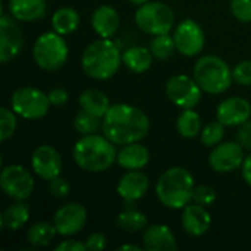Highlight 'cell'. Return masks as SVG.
<instances>
[{
  "instance_id": "cell-1",
  "label": "cell",
  "mask_w": 251,
  "mask_h": 251,
  "mask_svg": "<svg viewBox=\"0 0 251 251\" xmlns=\"http://www.w3.org/2000/svg\"><path fill=\"white\" fill-rule=\"evenodd\" d=\"M101 131L116 146L141 141L150 131L149 116L138 107L118 103L112 104L101 119Z\"/></svg>"
},
{
  "instance_id": "cell-2",
  "label": "cell",
  "mask_w": 251,
  "mask_h": 251,
  "mask_svg": "<svg viewBox=\"0 0 251 251\" xmlns=\"http://www.w3.org/2000/svg\"><path fill=\"white\" fill-rule=\"evenodd\" d=\"M115 146L106 135H82L74 146V160L85 172H104L118 160Z\"/></svg>"
},
{
  "instance_id": "cell-3",
  "label": "cell",
  "mask_w": 251,
  "mask_h": 251,
  "mask_svg": "<svg viewBox=\"0 0 251 251\" xmlns=\"http://www.w3.org/2000/svg\"><path fill=\"white\" fill-rule=\"evenodd\" d=\"M122 63V54L115 41L100 38L87 46L81 57V66L87 76L104 81L116 75Z\"/></svg>"
},
{
  "instance_id": "cell-4",
  "label": "cell",
  "mask_w": 251,
  "mask_h": 251,
  "mask_svg": "<svg viewBox=\"0 0 251 251\" xmlns=\"http://www.w3.org/2000/svg\"><path fill=\"white\" fill-rule=\"evenodd\" d=\"M194 176L182 166L169 168L156 182V196L159 201L168 209H184L193 201Z\"/></svg>"
},
{
  "instance_id": "cell-5",
  "label": "cell",
  "mask_w": 251,
  "mask_h": 251,
  "mask_svg": "<svg viewBox=\"0 0 251 251\" xmlns=\"http://www.w3.org/2000/svg\"><path fill=\"white\" fill-rule=\"evenodd\" d=\"M194 79L203 91L215 96L225 93L234 81L232 69L228 66V63L219 56L213 54L201 56L196 62Z\"/></svg>"
},
{
  "instance_id": "cell-6",
  "label": "cell",
  "mask_w": 251,
  "mask_h": 251,
  "mask_svg": "<svg viewBox=\"0 0 251 251\" xmlns=\"http://www.w3.org/2000/svg\"><path fill=\"white\" fill-rule=\"evenodd\" d=\"M68 54V43L63 35L56 31L41 34L35 40L32 47V57L37 66L47 72H54L60 69L66 63Z\"/></svg>"
},
{
  "instance_id": "cell-7",
  "label": "cell",
  "mask_w": 251,
  "mask_h": 251,
  "mask_svg": "<svg viewBox=\"0 0 251 251\" xmlns=\"http://www.w3.org/2000/svg\"><path fill=\"white\" fill-rule=\"evenodd\" d=\"M137 26L149 35L169 34L175 26L174 10L162 1H146L135 12Z\"/></svg>"
},
{
  "instance_id": "cell-8",
  "label": "cell",
  "mask_w": 251,
  "mask_h": 251,
  "mask_svg": "<svg viewBox=\"0 0 251 251\" xmlns=\"http://www.w3.org/2000/svg\"><path fill=\"white\" fill-rule=\"evenodd\" d=\"M50 104L51 103L49 94L35 87L18 88L10 97L12 110L26 121H37L44 118L49 113Z\"/></svg>"
},
{
  "instance_id": "cell-9",
  "label": "cell",
  "mask_w": 251,
  "mask_h": 251,
  "mask_svg": "<svg viewBox=\"0 0 251 251\" xmlns=\"http://www.w3.org/2000/svg\"><path fill=\"white\" fill-rule=\"evenodd\" d=\"M0 187L9 199L15 201H25L34 193L35 181L24 166L9 165L4 166L0 174Z\"/></svg>"
},
{
  "instance_id": "cell-10",
  "label": "cell",
  "mask_w": 251,
  "mask_h": 251,
  "mask_svg": "<svg viewBox=\"0 0 251 251\" xmlns=\"http://www.w3.org/2000/svg\"><path fill=\"white\" fill-rule=\"evenodd\" d=\"M201 91L197 81L184 74L171 76L165 85L168 99L181 109H196L201 100Z\"/></svg>"
},
{
  "instance_id": "cell-11",
  "label": "cell",
  "mask_w": 251,
  "mask_h": 251,
  "mask_svg": "<svg viewBox=\"0 0 251 251\" xmlns=\"http://www.w3.org/2000/svg\"><path fill=\"white\" fill-rule=\"evenodd\" d=\"M174 40L176 46V51H179L182 56L193 57L197 56L206 43V37L203 32V28L199 22L193 19H184L179 22L174 31Z\"/></svg>"
},
{
  "instance_id": "cell-12",
  "label": "cell",
  "mask_w": 251,
  "mask_h": 251,
  "mask_svg": "<svg viewBox=\"0 0 251 251\" xmlns=\"http://www.w3.org/2000/svg\"><path fill=\"white\" fill-rule=\"evenodd\" d=\"M244 147L237 141H226L215 146L209 154V165L215 172L228 174L240 169L244 163Z\"/></svg>"
},
{
  "instance_id": "cell-13",
  "label": "cell",
  "mask_w": 251,
  "mask_h": 251,
  "mask_svg": "<svg viewBox=\"0 0 251 251\" xmlns=\"http://www.w3.org/2000/svg\"><path fill=\"white\" fill-rule=\"evenodd\" d=\"M53 224L59 235H76L87 224V210L79 203H68L56 210L53 216Z\"/></svg>"
},
{
  "instance_id": "cell-14",
  "label": "cell",
  "mask_w": 251,
  "mask_h": 251,
  "mask_svg": "<svg viewBox=\"0 0 251 251\" xmlns=\"http://www.w3.org/2000/svg\"><path fill=\"white\" fill-rule=\"evenodd\" d=\"M24 44V35L15 18L3 13L0 19V62L7 63L19 54Z\"/></svg>"
},
{
  "instance_id": "cell-15",
  "label": "cell",
  "mask_w": 251,
  "mask_h": 251,
  "mask_svg": "<svg viewBox=\"0 0 251 251\" xmlns=\"http://www.w3.org/2000/svg\"><path fill=\"white\" fill-rule=\"evenodd\" d=\"M31 166L34 174L43 181H51L60 176L62 172V157L60 153L53 146H38L31 157Z\"/></svg>"
},
{
  "instance_id": "cell-16",
  "label": "cell",
  "mask_w": 251,
  "mask_h": 251,
  "mask_svg": "<svg viewBox=\"0 0 251 251\" xmlns=\"http://www.w3.org/2000/svg\"><path fill=\"white\" fill-rule=\"evenodd\" d=\"M251 118V104L243 97H229L219 103L216 119L225 126H240Z\"/></svg>"
},
{
  "instance_id": "cell-17",
  "label": "cell",
  "mask_w": 251,
  "mask_h": 251,
  "mask_svg": "<svg viewBox=\"0 0 251 251\" xmlns=\"http://www.w3.org/2000/svg\"><path fill=\"white\" fill-rule=\"evenodd\" d=\"M150 188V181L147 175H144L141 171H128L124 174L116 185V191L119 197L125 203H134L143 199Z\"/></svg>"
},
{
  "instance_id": "cell-18",
  "label": "cell",
  "mask_w": 251,
  "mask_h": 251,
  "mask_svg": "<svg viewBox=\"0 0 251 251\" xmlns=\"http://www.w3.org/2000/svg\"><path fill=\"white\" fill-rule=\"evenodd\" d=\"M181 224L184 231L191 237H201L204 235L212 226V216L206 210L204 206L197 203L187 204L182 212Z\"/></svg>"
},
{
  "instance_id": "cell-19",
  "label": "cell",
  "mask_w": 251,
  "mask_h": 251,
  "mask_svg": "<svg viewBox=\"0 0 251 251\" xmlns=\"http://www.w3.org/2000/svg\"><path fill=\"white\" fill-rule=\"evenodd\" d=\"M144 249L149 251H174L178 249L176 238L168 225H150L143 234Z\"/></svg>"
},
{
  "instance_id": "cell-20",
  "label": "cell",
  "mask_w": 251,
  "mask_h": 251,
  "mask_svg": "<svg viewBox=\"0 0 251 251\" xmlns=\"http://www.w3.org/2000/svg\"><path fill=\"white\" fill-rule=\"evenodd\" d=\"M119 13L115 7L103 4L91 15V26L100 38H112L119 29Z\"/></svg>"
},
{
  "instance_id": "cell-21",
  "label": "cell",
  "mask_w": 251,
  "mask_h": 251,
  "mask_svg": "<svg viewBox=\"0 0 251 251\" xmlns=\"http://www.w3.org/2000/svg\"><path fill=\"white\" fill-rule=\"evenodd\" d=\"M7 10L16 21H38L47 13V0H9Z\"/></svg>"
},
{
  "instance_id": "cell-22",
  "label": "cell",
  "mask_w": 251,
  "mask_h": 251,
  "mask_svg": "<svg viewBox=\"0 0 251 251\" xmlns=\"http://www.w3.org/2000/svg\"><path fill=\"white\" fill-rule=\"evenodd\" d=\"M118 165L126 171H140L150 162V151L146 146L138 143L125 144L118 151Z\"/></svg>"
},
{
  "instance_id": "cell-23",
  "label": "cell",
  "mask_w": 251,
  "mask_h": 251,
  "mask_svg": "<svg viewBox=\"0 0 251 251\" xmlns=\"http://www.w3.org/2000/svg\"><path fill=\"white\" fill-rule=\"evenodd\" d=\"M122 63L134 74H143L150 69L153 63V54L150 49L143 46H132L122 54Z\"/></svg>"
},
{
  "instance_id": "cell-24",
  "label": "cell",
  "mask_w": 251,
  "mask_h": 251,
  "mask_svg": "<svg viewBox=\"0 0 251 251\" xmlns=\"http://www.w3.org/2000/svg\"><path fill=\"white\" fill-rule=\"evenodd\" d=\"M78 103H79L82 110L90 112V113H93V115H96V116H99L101 119L112 106L110 101H109V97L103 91L93 90V88L85 90L84 93H81V96L78 99Z\"/></svg>"
},
{
  "instance_id": "cell-25",
  "label": "cell",
  "mask_w": 251,
  "mask_h": 251,
  "mask_svg": "<svg viewBox=\"0 0 251 251\" xmlns=\"http://www.w3.org/2000/svg\"><path fill=\"white\" fill-rule=\"evenodd\" d=\"M29 219V206L24 201H16L4 209L0 218V224L3 229L18 231L21 229Z\"/></svg>"
},
{
  "instance_id": "cell-26",
  "label": "cell",
  "mask_w": 251,
  "mask_h": 251,
  "mask_svg": "<svg viewBox=\"0 0 251 251\" xmlns=\"http://www.w3.org/2000/svg\"><path fill=\"white\" fill-rule=\"evenodd\" d=\"M79 22H81L79 13L74 7H60L51 16L53 31L62 35H69L75 32L79 26Z\"/></svg>"
},
{
  "instance_id": "cell-27",
  "label": "cell",
  "mask_w": 251,
  "mask_h": 251,
  "mask_svg": "<svg viewBox=\"0 0 251 251\" xmlns=\"http://www.w3.org/2000/svg\"><path fill=\"white\" fill-rule=\"evenodd\" d=\"M201 118L194 109H182L176 118V131L184 138H196L201 132Z\"/></svg>"
},
{
  "instance_id": "cell-28",
  "label": "cell",
  "mask_w": 251,
  "mask_h": 251,
  "mask_svg": "<svg viewBox=\"0 0 251 251\" xmlns=\"http://www.w3.org/2000/svg\"><path fill=\"white\" fill-rule=\"evenodd\" d=\"M57 231L54 224H49V222H37L32 224L28 231H26V241L32 246V247H46L49 246L54 237H56Z\"/></svg>"
},
{
  "instance_id": "cell-29",
  "label": "cell",
  "mask_w": 251,
  "mask_h": 251,
  "mask_svg": "<svg viewBox=\"0 0 251 251\" xmlns=\"http://www.w3.org/2000/svg\"><path fill=\"white\" fill-rule=\"evenodd\" d=\"M116 226L124 232H140L149 226V219L138 210H124L116 218Z\"/></svg>"
},
{
  "instance_id": "cell-30",
  "label": "cell",
  "mask_w": 251,
  "mask_h": 251,
  "mask_svg": "<svg viewBox=\"0 0 251 251\" xmlns=\"http://www.w3.org/2000/svg\"><path fill=\"white\" fill-rule=\"evenodd\" d=\"M149 49H150L153 57H156L157 60H166V59H169L175 53V50H176L174 35H171V34L154 35L153 40L150 41Z\"/></svg>"
},
{
  "instance_id": "cell-31",
  "label": "cell",
  "mask_w": 251,
  "mask_h": 251,
  "mask_svg": "<svg viewBox=\"0 0 251 251\" xmlns=\"http://www.w3.org/2000/svg\"><path fill=\"white\" fill-rule=\"evenodd\" d=\"M74 128L76 129V132H79L82 135L96 134V131H99V128H101V118H99L90 112L81 110L74 118Z\"/></svg>"
},
{
  "instance_id": "cell-32",
  "label": "cell",
  "mask_w": 251,
  "mask_h": 251,
  "mask_svg": "<svg viewBox=\"0 0 251 251\" xmlns=\"http://www.w3.org/2000/svg\"><path fill=\"white\" fill-rule=\"evenodd\" d=\"M224 137H225V125L222 122H219L218 119L215 122L207 124L200 132L201 143L206 147H210V149L221 144L224 141Z\"/></svg>"
},
{
  "instance_id": "cell-33",
  "label": "cell",
  "mask_w": 251,
  "mask_h": 251,
  "mask_svg": "<svg viewBox=\"0 0 251 251\" xmlns=\"http://www.w3.org/2000/svg\"><path fill=\"white\" fill-rule=\"evenodd\" d=\"M18 121L16 113L13 110H9L6 107L0 109V141H7L16 131Z\"/></svg>"
},
{
  "instance_id": "cell-34",
  "label": "cell",
  "mask_w": 251,
  "mask_h": 251,
  "mask_svg": "<svg viewBox=\"0 0 251 251\" xmlns=\"http://www.w3.org/2000/svg\"><path fill=\"white\" fill-rule=\"evenodd\" d=\"M232 78L238 85H251V60H241L232 68Z\"/></svg>"
},
{
  "instance_id": "cell-35",
  "label": "cell",
  "mask_w": 251,
  "mask_h": 251,
  "mask_svg": "<svg viewBox=\"0 0 251 251\" xmlns=\"http://www.w3.org/2000/svg\"><path fill=\"white\" fill-rule=\"evenodd\" d=\"M193 201L200 204V206H204V207H209V206L215 204V201H216V191H215V188H212L209 185L196 187L194 188V194H193Z\"/></svg>"
},
{
  "instance_id": "cell-36",
  "label": "cell",
  "mask_w": 251,
  "mask_h": 251,
  "mask_svg": "<svg viewBox=\"0 0 251 251\" xmlns=\"http://www.w3.org/2000/svg\"><path fill=\"white\" fill-rule=\"evenodd\" d=\"M232 15L241 22H251V0H231Z\"/></svg>"
},
{
  "instance_id": "cell-37",
  "label": "cell",
  "mask_w": 251,
  "mask_h": 251,
  "mask_svg": "<svg viewBox=\"0 0 251 251\" xmlns=\"http://www.w3.org/2000/svg\"><path fill=\"white\" fill-rule=\"evenodd\" d=\"M49 188H50L51 196L56 197V199H65V197H68L69 193H71V185H69V182H68L66 179H63V178H60V176L51 179Z\"/></svg>"
},
{
  "instance_id": "cell-38",
  "label": "cell",
  "mask_w": 251,
  "mask_h": 251,
  "mask_svg": "<svg viewBox=\"0 0 251 251\" xmlns=\"http://www.w3.org/2000/svg\"><path fill=\"white\" fill-rule=\"evenodd\" d=\"M85 246H87V250L90 251L104 250L107 246V238L101 232H94L85 240Z\"/></svg>"
},
{
  "instance_id": "cell-39",
  "label": "cell",
  "mask_w": 251,
  "mask_h": 251,
  "mask_svg": "<svg viewBox=\"0 0 251 251\" xmlns=\"http://www.w3.org/2000/svg\"><path fill=\"white\" fill-rule=\"evenodd\" d=\"M237 141L246 149L251 151V119L240 125L238 132H237Z\"/></svg>"
},
{
  "instance_id": "cell-40",
  "label": "cell",
  "mask_w": 251,
  "mask_h": 251,
  "mask_svg": "<svg viewBox=\"0 0 251 251\" xmlns=\"http://www.w3.org/2000/svg\"><path fill=\"white\" fill-rule=\"evenodd\" d=\"M49 99H50V103H51L53 106L59 107V106H63V104H66V103H68L69 94H68V91H66L65 88H62V87H56V88L50 90V93H49Z\"/></svg>"
},
{
  "instance_id": "cell-41",
  "label": "cell",
  "mask_w": 251,
  "mask_h": 251,
  "mask_svg": "<svg viewBox=\"0 0 251 251\" xmlns=\"http://www.w3.org/2000/svg\"><path fill=\"white\" fill-rule=\"evenodd\" d=\"M56 251H85L87 246L82 241L78 240H65L59 246H56Z\"/></svg>"
},
{
  "instance_id": "cell-42",
  "label": "cell",
  "mask_w": 251,
  "mask_h": 251,
  "mask_svg": "<svg viewBox=\"0 0 251 251\" xmlns=\"http://www.w3.org/2000/svg\"><path fill=\"white\" fill-rule=\"evenodd\" d=\"M241 175H243V179L251 187V154L244 159V163L241 166Z\"/></svg>"
},
{
  "instance_id": "cell-43",
  "label": "cell",
  "mask_w": 251,
  "mask_h": 251,
  "mask_svg": "<svg viewBox=\"0 0 251 251\" xmlns=\"http://www.w3.org/2000/svg\"><path fill=\"white\" fill-rule=\"evenodd\" d=\"M119 250H134V251H141V247L134 246V244H124L119 247Z\"/></svg>"
},
{
  "instance_id": "cell-44",
  "label": "cell",
  "mask_w": 251,
  "mask_h": 251,
  "mask_svg": "<svg viewBox=\"0 0 251 251\" xmlns=\"http://www.w3.org/2000/svg\"><path fill=\"white\" fill-rule=\"evenodd\" d=\"M129 1H131L132 4H138V6H140V4H143V3H146V1H149V0H129Z\"/></svg>"
}]
</instances>
